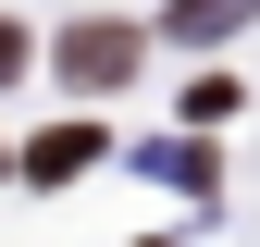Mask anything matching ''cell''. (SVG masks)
I'll use <instances>...</instances> for the list:
<instances>
[{
    "instance_id": "2",
    "label": "cell",
    "mask_w": 260,
    "mask_h": 247,
    "mask_svg": "<svg viewBox=\"0 0 260 247\" xmlns=\"http://www.w3.org/2000/svg\"><path fill=\"white\" fill-rule=\"evenodd\" d=\"M87 161H100V124H62V136H38V148H25V173H87Z\"/></svg>"
},
{
    "instance_id": "3",
    "label": "cell",
    "mask_w": 260,
    "mask_h": 247,
    "mask_svg": "<svg viewBox=\"0 0 260 247\" xmlns=\"http://www.w3.org/2000/svg\"><path fill=\"white\" fill-rule=\"evenodd\" d=\"M260 0H174V13H161V37H223V25H248Z\"/></svg>"
},
{
    "instance_id": "1",
    "label": "cell",
    "mask_w": 260,
    "mask_h": 247,
    "mask_svg": "<svg viewBox=\"0 0 260 247\" xmlns=\"http://www.w3.org/2000/svg\"><path fill=\"white\" fill-rule=\"evenodd\" d=\"M62 74L75 87H124L137 74V25H75V37H62Z\"/></svg>"
},
{
    "instance_id": "4",
    "label": "cell",
    "mask_w": 260,
    "mask_h": 247,
    "mask_svg": "<svg viewBox=\"0 0 260 247\" xmlns=\"http://www.w3.org/2000/svg\"><path fill=\"white\" fill-rule=\"evenodd\" d=\"M25 74V25H0V87H13Z\"/></svg>"
}]
</instances>
